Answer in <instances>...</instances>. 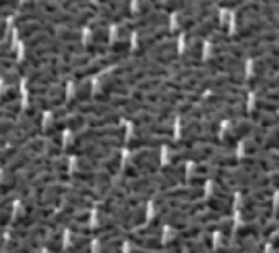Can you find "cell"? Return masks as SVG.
Wrapping results in <instances>:
<instances>
[{
  "instance_id": "cell-3",
  "label": "cell",
  "mask_w": 279,
  "mask_h": 253,
  "mask_svg": "<svg viewBox=\"0 0 279 253\" xmlns=\"http://www.w3.org/2000/svg\"><path fill=\"white\" fill-rule=\"evenodd\" d=\"M5 35H7V23L5 20H0V41L5 38Z\"/></svg>"
},
{
  "instance_id": "cell-2",
  "label": "cell",
  "mask_w": 279,
  "mask_h": 253,
  "mask_svg": "<svg viewBox=\"0 0 279 253\" xmlns=\"http://www.w3.org/2000/svg\"><path fill=\"white\" fill-rule=\"evenodd\" d=\"M84 123H86V118H84L82 114H74L66 118V127L71 128V130H79V128L84 127Z\"/></svg>"
},
{
  "instance_id": "cell-1",
  "label": "cell",
  "mask_w": 279,
  "mask_h": 253,
  "mask_svg": "<svg viewBox=\"0 0 279 253\" xmlns=\"http://www.w3.org/2000/svg\"><path fill=\"white\" fill-rule=\"evenodd\" d=\"M19 97H20L19 89H17L15 86H8L5 91L2 92V96H0V104L7 105V104H10V102L19 100Z\"/></svg>"
}]
</instances>
